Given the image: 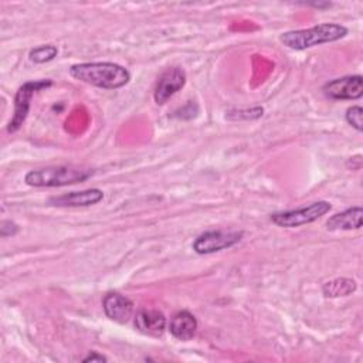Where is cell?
<instances>
[{"mask_svg":"<svg viewBox=\"0 0 363 363\" xmlns=\"http://www.w3.org/2000/svg\"><path fill=\"white\" fill-rule=\"evenodd\" d=\"M186 72L180 67H170L164 69L156 82L153 99L157 105L166 104L174 94H177L186 85Z\"/></svg>","mask_w":363,"mask_h":363,"instance_id":"cell-8","label":"cell"},{"mask_svg":"<svg viewBox=\"0 0 363 363\" xmlns=\"http://www.w3.org/2000/svg\"><path fill=\"white\" fill-rule=\"evenodd\" d=\"M167 320L163 312L157 309H142L135 316V328L147 336H162Z\"/></svg>","mask_w":363,"mask_h":363,"instance_id":"cell-11","label":"cell"},{"mask_svg":"<svg viewBox=\"0 0 363 363\" xmlns=\"http://www.w3.org/2000/svg\"><path fill=\"white\" fill-rule=\"evenodd\" d=\"M106 360H108L106 356H104V354H101L98 352H89L88 356H85L82 359L84 363H86V362H106Z\"/></svg>","mask_w":363,"mask_h":363,"instance_id":"cell-19","label":"cell"},{"mask_svg":"<svg viewBox=\"0 0 363 363\" xmlns=\"http://www.w3.org/2000/svg\"><path fill=\"white\" fill-rule=\"evenodd\" d=\"M346 34H347V28L342 24L322 23L309 28L285 31L279 35V41L291 50L302 51L325 43L337 41L346 37Z\"/></svg>","mask_w":363,"mask_h":363,"instance_id":"cell-2","label":"cell"},{"mask_svg":"<svg viewBox=\"0 0 363 363\" xmlns=\"http://www.w3.org/2000/svg\"><path fill=\"white\" fill-rule=\"evenodd\" d=\"M242 231H231V230H210L197 235L191 244L196 254L206 255L218 252L227 248L234 247L242 238Z\"/></svg>","mask_w":363,"mask_h":363,"instance_id":"cell-6","label":"cell"},{"mask_svg":"<svg viewBox=\"0 0 363 363\" xmlns=\"http://www.w3.org/2000/svg\"><path fill=\"white\" fill-rule=\"evenodd\" d=\"M69 75L77 81L102 88L118 89L125 86L129 79V71L115 62H79L69 67Z\"/></svg>","mask_w":363,"mask_h":363,"instance_id":"cell-1","label":"cell"},{"mask_svg":"<svg viewBox=\"0 0 363 363\" xmlns=\"http://www.w3.org/2000/svg\"><path fill=\"white\" fill-rule=\"evenodd\" d=\"M322 92L326 98L333 101H353L363 96V77L346 75L328 81L322 86Z\"/></svg>","mask_w":363,"mask_h":363,"instance_id":"cell-7","label":"cell"},{"mask_svg":"<svg viewBox=\"0 0 363 363\" xmlns=\"http://www.w3.org/2000/svg\"><path fill=\"white\" fill-rule=\"evenodd\" d=\"M52 85L51 79H37V81H27L24 82L14 95V112L11 119L7 123V132L14 133L17 132L27 119L30 112V101L33 95L41 89L50 88Z\"/></svg>","mask_w":363,"mask_h":363,"instance_id":"cell-5","label":"cell"},{"mask_svg":"<svg viewBox=\"0 0 363 363\" xmlns=\"http://www.w3.org/2000/svg\"><path fill=\"white\" fill-rule=\"evenodd\" d=\"M102 309L111 320L126 323L133 315V302L122 294L109 292L102 299Z\"/></svg>","mask_w":363,"mask_h":363,"instance_id":"cell-9","label":"cell"},{"mask_svg":"<svg viewBox=\"0 0 363 363\" xmlns=\"http://www.w3.org/2000/svg\"><path fill=\"white\" fill-rule=\"evenodd\" d=\"M58 54V48L52 44H44V45H38L34 47L33 50H30L28 52V58L30 61L35 62V64H44L48 61H52Z\"/></svg>","mask_w":363,"mask_h":363,"instance_id":"cell-15","label":"cell"},{"mask_svg":"<svg viewBox=\"0 0 363 363\" xmlns=\"http://www.w3.org/2000/svg\"><path fill=\"white\" fill-rule=\"evenodd\" d=\"M264 113V109L261 106H255L251 109H238V111H230L225 116L228 119H240V121H250V119H258Z\"/></svg>","mask_w":363,"mask_h":363,"instance_id":"cell-17","label":"cell"},{"mask_svg":"<svg viewBox=\"0 0 363 363\" xmlns=\"http://www.w3.org/2000/svg\"><path fill=\"white\" fill-rule=\"evenodd\" d=\"M104 199V191L99 189H86L81 191H69L60 196H52L48 203L55 207H88L99 203Z\"/></svg>","mask_w":363,"mask_h":363,"instance_id":"cell-10","label":"cell"},{"mask_svg":"<svg viewBox=\"0 0 363 363\" xmlns=\"http://www.w3.org/2000/svg\"><path fill=\"white\" fill-rule=\"evenodd\" d=\"M332 208L330 203L326 200H318L308 206L298 207L294 210L277 211L271 214V221L282 228H295L303 224H309L329 213Z\"/></svg>","mask_w":363,"mask_h":363,"instance_id":"cell-4","label":"cell"},{"mask_svg":"<svg viewBox=\"0 0 363 363\" xmlns=\"http://www.w3.org/2000/svg\"><path fill=\"white\" fill-rule=\"evenodd\" d=\"M357 285L350 278H336L333 281H329L323 284L322 292L326 298H339V296H347L356 291Z\"/></svg>","mask_w":363,"mask_h":363,"instance_id":"cell-14","label":"cell"},{"mask_svg":"<svg viewBox=\"0 0 363 363\" xmlns=\"http://www.w3.org/2000/svg\"><path fill=\"white\" fill-rule=\"evenodd\" d=\"M92 174L94 170L85 166H48L43 169L30 170L24 176V182L31 187H61L85 182Z\"/></svg>","mask_w":363,"mask_h":363,"instance_id":"cell-3","label":"cell"},{"mask_svg":"<svg viewBox=\"0 0 363 363\" xmlns=\"http://www.w3.org/2000/svg\"><path fill=\"white\" fill-rule=\"evenodd\" d=\"M363 221V208L354 206L330 216L326 221L328 230H359Z\"/></svg>","mask_w":363,"mask_h":363,"instance_id":"cell-13","label":"cell"},{"mask_svg":"<svg viewBox=\"0 0 363 363\" xmlns=\"http://www.w3.org/2000/svg\"><path fill=\"white\" fill-rule=\"evenodd\" d=\"M197 326L199 323L193 313L189 311H179L169 322V332L174 339L187 342L196 336Z\"/></svg>","mask_w":363,"mask_h":363,"instance_id":"cell-12","label":"cell"},{"mask_svg":"<svg viewBox=\"0 0 363 363\" xmlns=\"http://www.w3.org/2000/svg\"><path fill=\"white\" fill-rule=\"evenodd\" d=\"M345 119L357 132L363 130V108L362 106L354 105V106L347 108V111L345 113Z\"/></svg>","mask_w":363,"mask_h":363,"instance_id":"cell-16","label":"cell"},{"mask_svg":"<svg viewBox=\"0 0 363 363\" xmlns=\"http://www.w3.org/2000/svg\"><path fill=\"white\" fill-rule=\"evenodd\" d=\"M18 231V225L11 220H3L0 224V234L1 237L14 235Z\"/></svg>","mask_w":363,"mask_h":363,"instance_id":"cell-18","label":"cell"}]
</instances>
